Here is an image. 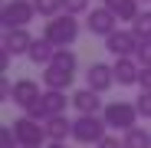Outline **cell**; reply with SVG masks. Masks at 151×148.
Wrapping results in <instances>:
<instances>
[{
	"label": "cell",
	"instance_id": "obj_12",
	"mask_svg": "<svg viewBox=\"0 0 151 148\" xmlns=\"http://www.w3.org/2000/svg\"><path fill=\"white\" fill-rule=\"evenodd\" d=\"M56 43L53 40H46V36H36L33 40V46H30V53H27V59L33 63V66H49L53 63V56H56Z\"/></svg>",
	"mask_w": 151,
	"mask_h": 148
},
{
	"label": "cell",
	"instance_id": "obj_9",
	"mask_svg": "<svg viewBox=\"0 0 151 148\" xmlns=\"http://www.w3.org/2000/svg\"><path fill=\"white\" fill-rule=\"evenodd\" d=\"M112 69H115V82H118V86H138L141 63H138L135 56H115Z\"/></svg>",
	"mask_w": 151,
	"mask_h": 148
},
{
	"label": "cell",
	"instance_id": "obj_3",
	"mask_svg": "<svg viewBox=\"0 0 151 148\" xmlns=\"http://www.w3.org/2000/svg\"><path fill=\"white\" fill-rule=\"evenodd\" d=\"M13 132H17L20 148H43V142H49L46 122H40V118H33V115L17 118V122H13Z\"/></svg>",
	"mask_w": 151,
	"mask_h": 148
},
{
	"label": "cell",
	"instance_id": "obj_10",
	"mask_svg": "<svg viewBox=\"0 0 151 148\" xmlns=\"http://www.w3.org/2000/svg\"><path fill=\"white\" fill-rule=\"evenodd\" d=\"M112 82H115V69L112 66H105V63H92L89 66V72H86V86L89 89L105 92V89H112Z\"/></svg>",
	"mask_w": 151,
	"mask_h": 148
},
{
	"label": "cell",
	"instance_id": "obj_6",
	"mask_svg": "<svg viewBox=\"0 0 151 148\" xmlns=\"http://www.w3.org/2000/svg\"><path fill=\"white\" fill-rule=\"evenodd\" d=\"M86 27H89V33H92V36H109V33H115V30H118V17L102 4V7H92V10H89Z\"/></svg>",
	"mask_w": 151,
	"mask_h": 148
},
{
	"label": "cell",
	"instance_id": "obj_7",
	"mask_svg": "<svg viewBox=\"0 0 151 148\" xmlns=\"http://www.w3.org/2000/svg\"><path fill=\"white\" fill-rule=\"evenodd\" d=\"M138 43H141V36L135 30H115V33L105 36V49L112 56H135Z\"/></svg>",
	"mask_w": 151,
	"mask_h": 148
},
{
	"label": "cell",
	"instance_id": "obj_11",
	"mask_svg": "<svg viewBox=\"0 0 151 148\" xmlns=\"http://www.w3.org/2000/svg\"><path fill=\"white\" fill-rule=\"evenodd\" d=\"M102 92H95V89H79V92H72V105L79 109V115H99L105 105H102V99H99Z\"/></svg>",
	"mask_w": 151,
	"mask_h": 148
},
{
	"label": "cell",
	"instance_id": "obj_21",
	"mask_svg": "<svg viewBox=\"0 0 151 148\" xmlns=\"http://www.w3.org/2000/svg\"><path fill=\"white\" fill-rule=\"evenodd\" d=\"M0 148H20V142H17V132H13V125H4V129H0Z\"/></svg>",
	"mask_w": 151,
	"mask_h": 148
},
{
	"label": "cell",
	"instance_id": "obj_27",
	"mask_svg": "<svg viewBox=\"0 0 151 148\" xmlns=\"http://www.w3.org/2000/svg\"><path fill=\"white\" fill-rule=\"evenodd\" d=\"M49 148H66V142H49Z\"/></svg>",
	"mask_w": 151,
	"mask_h": 148
},
{
	"label": "cell",
	"instance_id": "obj_16",
	"mask_svg": "<svg viewBox=\"0 0 151 148\" xmlns=\"http://www.w3.org/2000/svg\"><path fill=\"white\" fill-rule=\"evenodd\" d=\"M102 4H105V7H109L118 20H128V23L141 13V10H138V4H141V0H102Z\"/></svg>",
	"mask_w": 151,
	"mask_h": 148
},
{
	"label": "cell",
	"instance_id": "obj_25",
	"mask_svg": "<svg viewBox=\"0 0 151 148\" xmlns=\"http://www.w3.org/2000/svg\"><path fill=\"white\" fill-rule=\"evenodd\" d=\"M95 148H125V142H118L115 135H105V138H102V142H99Z\"/></svg>",
	"mask_w": 151,
	"mask_h": 148
},
{
	"label": "cell",
	"instance_id": "obj_26",
	"mask_svg": "<svg viewBox=\"0 0 151 148\" xmlns=\"http://www.w3.org/2000/svg\"><path fill=\"white\" fill-rule=\"evenodd\" d=\"M0 95H4V102H13V86L4 79V82H0Z\"/></svg>",
	"mask_w": 151,
	"mask_h": 148
},
{
	"label": "cell",
	"instance_id": "obj_19",
	"mask_svg": "<svg viewBox=\"0 0 151 148\" xmlns=\"http://www.w3.org/2000/svg\"><path fill=\"white\" fill-rule=\"evenodd\" d=\"M132 30L145 40V36H151V10H145V13H138L135 20H132Z\"/></svg>",
	"mask_w": 151,
	"mask_h": 148
},
{
	"label": "cell",
	"instance_id": "obj_23",
	"mask_svg": "<svg viewBox=\"0 0 151 148\" xmlns=\"http://www.w3.org/2000/svg\"><path fill=\"white\" fill-rule=\"evenodd\" d=\"M63 10L79 17V13H86V10H89V0H63Z\"/></svg>",
	"mask_w": 151,
	"mask_h": 148
},
{
	"label": "cell",
	"instance_id": "obj_22",
	"mask_svg": "<svg viewBox=\"0 0 151 148\" xmlns=\"http://www.w3.org/2000/svg\"><path fill=\"white\" fill-rule=\"evenodd\" d=\"M135 105H138V112L145 118H151V89H141V95L135 99Z\"/></svg>",
	"mask_w": 151,
	"mask_h": 148
},
{
	"label": "cell",
	"instance_id": "obj_5",
	"mask_svg": "<svg viewBox=\"0 0 151 148\" xmlns=\"http://www.w3.org/2000/svg\"><path fill=\"white\" fill-rule=\"evenodd\" d=\"M105 118L102 115H79L72 122V138L76 142H82V145H99L105 138Z\"/></svg>",
	"mask_w": 151,
	"mask_h": 148
},
{
	"label": "cell",
	"instance_id": "obj_1",
	"mask_svg": "<svg viewBox=\"0 0 151 148\" xmlns=\"http://www.w3.org/2000/svg\"><path fill=\"white\" fill-rule=\"evenodd\" d=\"M46 40H53L59 49L63 46H72L76 36H79V20H76V13H56V17H49L46 20V30H43Z\"/></svg>",
	"mask_w": 151,
	"mask_h": 148
},
{
	"label": "cell",
	"instance_id": "obj_17",
	"mask_svg": "<svg viewBox=\"0 0 151 148\" xmlns=\"http://www.w3.org/2000/svg\"><path fill=\"white\" fill-rule=\"evenodd\" d=\"M122 142H125V148H151V135H148L145 129H138V125L125 132Z\"/></svg>",
	"mask_w": 151,
	"mask_h": 148
},
{
	"label": "cell",
	"instance_id": "obj_20",
	"mask_svg": "<svg viewBox=\"0 0 151 148\" xmlns=\"http://www.w3.org/2000/svg\"><path fill=\"white\" fill-rule=\"evenodd\" d=\"M135 59H138L141 66H151V36H145V40L138 43V49H135Z\"/></svg>",
	"mask_w": 151,
	"mask_h": 148
},
{
	"label": "cell",
	"instance_id": "obj_18",
	"mask_svg": "<svg viewBox=\"0 0 151 148\" xmlns=\"http://www.w3.org/2000/svg\"><path fill=\"white\" fill-rule=\"evenodd\" d=\"M33 7H36V13L40 17H56V13H63V0H33Z\"/></svg>",
	"mask_w": 151,
	"mask_h": 148
},
{
	"label": "cell",
	"instance_id": "obj_14",
	"mask_svg": "<svg viewBox=\"0 0 151 148\" xmlns=\"http://www.w3.org/2000/svg\"><path fill=\"white\" fill-rule=\"evenodd\" d=\"M40 95H43V92H40V86H36L33 79H20V82H13V102H17L20 109L33 105Z\"/></svg>",
	"mask_w": 151,
	"mask_h": 148
},
{
	"label": "cell",
	"instance_id": "obj_15",
	"mask_svg": "<svg viewBox=\"0 0 151 148\" xmlns=\"http://www.w3.org/2000/svg\"><path fill=\"white\" fill-rule=\"evenodd\" d=\"M46 135H49V142H66V138H72V122H69L66 115L46 118Z\"/></svg>",
	"mask_w": 151,
	"mask_h": 148
},
{
	"label": "cell",
	"instance_id": "obj_13",
	"mask_svg": "<svg viewBox=\"0 0 151 148\" xmlns=\"http://www.w3.org/2000/svg\"><path fill=\"white\" fill-rule=\"evenodd\" d=\"M72 79H76L72 69H63V66H53V63H49L46 72H43V86L46 89H69Z\"/></svg>",
	"mask_w": 151,
	"mask_h": 148
},
{
	"label": "cell",
	"instance_id": "obj_24",
	"mask_svg": "<svg viewBox=\"0 0 151 148\" xmlns=\"http://www.w3.org/2000/svg\"><path fill=\"white\" fill-rule=\"evenodd\" d=\"M138 86H141V89H151V66H141V72H138Z\"/></svg>",
	"mask_w": 151,
	"mask_h": 148
},
{
	"label": "cell",
	"instance_id": "obj_2",
	"mask_svg": "<svg viewBox=\"0 0 151 148\" xmlns=\"http://www.w3.org/2000/svg\"><path fill=\"white\" fill-rule=\"evenodd\" d=\"M138 105L135 102H109L105 109H102V118H105V125L109 129H115V132H128V129H135V122H138Z\"/></svg>",
	"mask_w": 151,
	"mask_h": 148
},
{
	"label": "cell",
	"instance_id": "obj_8",
	"mask_svg": "<svg viewBox=\"0 0 151 148\" xmlns=\"http://www.w3.org/2000/svg\"><path fill=\"white\" fill-rule=\"evenodd\" d=\"M36 36H30L27 27H13V30H4V40H0V46L7 49L10 56H27L30 46H33Z\"/></svg>",
	"mask_w": 151,
	"mask_h": 148
},
{
	"label": "cell",
	"instance_id": "obj_4",
	"mask_svg": "<svg viewBox=\"0 0 151 148\" xmlns=\"http://www.w3.org/2000/svg\"><path fill=\"white\" fill-rule=\"evenodd\" d=\"M36 17V7L33 0H7L4 10H0V23L4 30H13V27H30Z\"/></svg>",
	"mask_w": 151,
	"mask_h": 148
}]
</instances>
